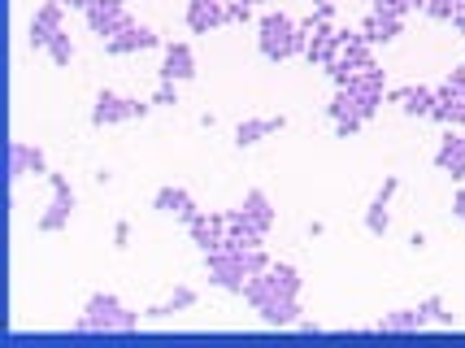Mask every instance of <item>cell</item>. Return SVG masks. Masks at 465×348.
Instances as JSON below:
<instances>
[{"mask_svg":"<svg viewBox=\"0 0 465 348\" xmlns=\"http://www.w3.org/2000/svg\"><path fill=\"white\" fill-rule=\"evenodd\" d=\"M304 44H309L304 26L287 18L283 9L262 14V22H257V48H262L265 62H292V57H304Z\"/></svg>","mask_w":465,"mask_h":348,"instance_id":"6da1fadb","label":"cell"},{"mask_svg":"<svg viewBox=\"0 0 465 348\" xmlns=\"http://www.w3.org/2000/svg\"><path fill=\"white\" fill-rule=\"evenodd\" d=\"M135 327H140V313L122 305L114 292H96V296H87V305H83V318L74 323V331H79V335H92V331H104V335H114V331H135Z\"/></svg>","mask_w":465,"mask_h":348,"instance_id":"7a4b0ae2","label":"cell"},{"mask_svg":"<svg viewBox=\"0 0 465 348\" xmlns=\"http://www.w3.org/2000/svg\"><path fill=\"white\" fill-rule=\"evenodd\" d=\"M153 101H135V96H118V92H101L92 104V126H114V123H135L148 118Z\"/></svg>","mask_w":465,"mask_h":348,"instance_id":"3957f363","label":"cell"},{"mask_svg":"<svg viewBox=\"0 0 465 348\" xmlns=\"http://www.w3.org/2000/svg\"><path fill=\"white\" fill-rule=\"evenodd\" d=\"M326 118H331V126H335V135L340 140H348V135H357L370 118H365V104L357 92H348V87H335V96H331V104H326Z\"/></svg>","mask_w":465,"mask_h":348,"instance_id":"277c9868","label":"cell"},{"mask_svg":"<svg viewBox=\"0 0 465 348\" xmlns=\"http://www.w3.org/2000/svg\"><path fill=\"white\" fill-rule=\"evenodd\" d=\"M48 184H53V201H48V209L40 214V231H44V235L65 231V226H70V214H74V187H70V179L48 170Z\"/></svg>","mask_w":465,"mask_h":348,"instance_id":"5b68a950","label":"cell"},{"mask_svg":"<svg viewBox=\"0 0 465 348\" xmlns=\"http://www.w3.org/2000/svg\"><path fill=\"white\" fill-rule=\"evenodd\" d=\"M83 18H87V26L101 35V40H114L118 31H126L131 26V14H126V0H92L87 9H83Z\"/></svg>","mask_w":465,"mask_h":348,"instance_id":"8992f818","label":"cell"},{"mask_svg":"<svg viewBox=\"0 0 465 348\" xmlns=\"http://www.w3.org/2000/svg\"><path fill=\"white\" fill-rule=\"evenodd\" d=\"M196 75V53H192V44L183 40H170L162 44V83H183Z\"/></svg>","mask_w":465,"mask_h":348,"instance_id":"52a82bcc","label":"cell"},{"mask_svg":"<svg viewBox=\"0 0 465 348\" xmlns=\"http://www.w3.org/2000/svg\"><path fill=\"white\" fill-rule=\"evenodd\" d=\"M157 44H162L157 31H148V26H140V22H131V26L118 31L114 40H104V53H109V57H131V53H148V48H157Z\"/></svg>","mask_w":465,"mask_h":348,"instance_id":"ba28073f","label":"cell"},{"mask_svg":"<svg viewBox=\"0 0 465 348\" xmlns=\"http://www.w3.org/2000/svg\"><path fill=\"white\" fill-rule=\"evenodd\" d=\"M187 235H192V244L201 248V253L223 248L226 244V214H196V218L187 223Z\"/></svg>","mask_w":465,"mask_h":348,"instance_id":"9c48e42d","label":"cell"},{"mask_svg":"<svg viewBox=\"0 0 465 348\" xmlns=\"http://www.w3.org/2000/svg\"><path fill=\"white\" fill-rule=\"evenodd\" d=\"M435 165L452 179H465V126H448V135L435 148Z\"/></svg>","mask_w":465,"mask_h":348,"instance_id":"30bf717a","label":"cell"},{"mask_svg":"<svg viewBox=\"0 0 465 348\" xmlns=\"http://www.w3.org/2000/svg\"><path fill=\"white\" fill-rule=\"evenodd\" d=\"M396 187H401V179H396V174H387L383 187L374 192V201L365 205V231H370V235H387V226H391V214H387V209H391Z\"/></svg>","mask_w":465,"mask_h":348,"instance_id":"8fae6325","label":"cell"},{"mask_svg":"<svg viewBox=\"0 0 465 348\" xmlns=\"http://www.w3.org/2000/svg\"><path fill=\"white\" fill-rule=\"evenodd\" d=\"M153 209H162V214H170V218H179L183 226L192 223L201 209H196V201H192V192L187 187H174V184H165L157 187V196H153Z\"/></svg>","mask_w":465,"mask_h":348,"instance_id":"7c38bea8","label":"cell"},{"mask_svg":"<svg viewBox=\"0 0 465 348\" xmlns=\"http://www.w3.org/2000/svg\"><path fill=\"white\" fill-rule=\"evenodd\" d=\"M226 22V0H187V31L209 35Z\"/></svg>","mask_w":465,"mask_h":348,"instance_id":"4fadbf2b","label":"cell"},{"mask_svg":"<svg viewBox=\"0 0 465 348\" xmlns=\"http://www.w3.org/2000/svg\"><path fill=\"white\" fill-rule=\"evenodd\" d=\"M387 101H396L409 118H430V109H435V87H426V83L391 87V92H387Z\"/></svg>","mask_w":465,"mask_h":348,"instance_id":"5bb4252c","label":"cell"},{"mask_svg":"<svg viewBox=\"0 0 465 348\" xmlns=\"http://www.w3.org/2000/svg\"><path fill=\"white\" fill-rule=\"evenodd\" d=\"M61 26H65V5L61 0H44L35 9V18H31V48H44Z\"/></svg>","mask_w":465,"mask_h":348,"instance_id":"9a60e30c","label":"cell"},{"mask_svg":"<svg viewBox=\"0 0 465 348\" xmlns=\"http://www.w3.org/2000/svg\"><path fill=\"white\" fill-rule=\"evenodd\" d=\"M430 123L440 126H465V92L440 83L435 87V109H430Z\"/></svg>","mask_w":465,"mask_h":348,"instance_id":"2e32d148","label":"cell"},{"mask_svg":"<svg viewBox=\"0 0 465 348\" xmlns=\"http://www.w3.org/2000/svg\"><path fill=\"white\" fill-rule=\"evenodd\" d=\"M9 174H14V179H26V174H48V162H44V153L35 148V144L14 140L9 144Z\"/></svg>","mask_w":465,"mask_h":348,"instance_id":"e0dca14e","label":"cell"},{"mask_svg":"<svg viewBox=\"0 0 465 348\" xmlns=\"http://www.w3.org/2000/svg\"><path fill=\"white\" fill-rule=\"evenodd\" d=\"M365 35V44H391L401 31H405V18H396V14H379V9H370V18L357 26Z\"/></svg>","mask_w":465,"mask_h":348,"instance_id":"ac0fdd59","label":"cell"},{"mask_svg":"<svg viewBox=\"0 0 465 348\" xmlns=\"http://www.w3.org/2000/svg\"><path fill=\"white\" fill-rule=\"evenodd\" d=\"M257 313L270 327H296L301 323V301L296 296H270L265 305H257Z\"/></svg>","mask_w":465,"mask_h":348,"instance_id":"d6986e66","label":"cell"},{"mask_svg":"<svg viewBox=\"0 0 465 348\" xmlns=\"http://www.w3.org/2000/svg\"><path fill=\"white\" fill-rule=\"evenodd\" d=\"M287 126V118L279 114V118H243L240 126H235V144L240 148H252V144H262L265 135H279Z\"/></svg>","mask_w":465,"mask_h":348,"instance_id":"ffe728a7","label":"cell"},{"mask_svg":"<svg viewBox=\"0 0 465 348\" xmlns=\"http://www.w3.org/2000/svg\"><path fill=\"white\" fill-rule=\"evenodd\" d=\"M426 309H396V313H383L379 318V331H387V335H409V331H426Z\"/></svg>","mask_w":465,"mask_h":348,"instance_id":"44dd1931","label":"cell"},{"mask_svg":"<svg viewBox=\"0 0 465 348\" xmlns=\"http://www.w3.org/2000/svg\"><path fill=\"white\" fill-rule=\"evenodd\" d=\"M240 209H243V218H248V223H257L262 231L274 226V205H270V196H265L262 187H248V192H243V201H240Z\"/></svg>","mask_w":465,"mask_h":348,"instance_id":"7402d4cb","label":"cell"},{"mask_svg":"<svg viewBox=\"0 0 465 348\" xmlns=\"http://www.w3.org/2000/svg\"><path fill=\"white\" fill-rule=\"evenodd\" d=\"M192 305H196V292H192V287H174L170 301L143 309V318H170V313H183V309H192Z\"/></svg>","mask_w":465,"mask_h":348,"instance_id":"603a6c76","label":"cell"},{"mask_svg":"<svg viewBox=\"0 0 465 348\" xmlns=\"http://www.w3.org/2000/svg\"><path fill=\"white\" fill-rule=\"evenodd\" d=\"M44 53H48V57H53L57 65H70V62H74V40H70V31L61 26L57 35H53L48 44H44Z\"/></svg>","mask_w":465,"mask_h":348,"instance_id":"cb8c5ba5","label":"cell"},{"mask_svg":"<svg viewBox=\"0 0 465 348\" xmlns=\"http://www.w3.org/2000/svg\"><path fill=\"white\" fill-rule=\"evenodd\" d=\"M422 309H426V318H430V323H440V327H452V323H457V318L448 313V305L440 301V296H426Z\"/></svg>","mask_w":465,"mask_h":348,"instance_id":"d4e9b609","label":"cell"},{"mask_svg":"<svg viewBox=\"0 0 465 348\" xmlns=\"http://www.w3.org/2000/svg\"><path fill=\"white\" fill-rule=\"evenodd\" d=\"M457 5H461V0H430L422 14H430L435 22H452V9H457Z\"/></svg>","mask_w":465,"mask_h":348,"instance_id":"484cf974","label":"cell"},{"mask_svg":"<svg viewBox=\"0 0 465 348\" xmlns=\"http://www.w3.org/2000/svg\"><path fill=\"white\" fill-rule=\"evenodd\" d=\"M226 22H252V0H226Z\"/></svg>","mask_w":465,"mask_h":348,"instance_id":"4316f807","label":"cell"},{"mask_svg":"<svg viewBox=\"0 0 465 348\" xmlns=\"http://www.w3.org/2000/svg\"><path fill=\"white\" fill-rule=\"evenodd\" d=\"M379 14H396V18H405L409 9H413V0H370Z\"/></svg>","mask_w":465,"mask_h":348,"instance_id":"83f0119b","label":"cell"},{"mask_svg":"<svg viewBox=\"0 0 465 348\" xmlns=\"http://www.w3.org/2000/svg\"><path fill=\"white\" fill-rule=\"evenodd\" d=\"M157 104H179V92H174V83H157V92H153V109H157Z\"/></svg>","mask_w":465,"mask_h":348,"instance_id":"f1b7e54d","label":"cell"},{"mask_svg":"<svg viewBox=\"0 0 465 348\" xmlns=\"http://www.w3.org/2000/svg\"><path fill=\"white\" fill-rule=\"evenodd\" d=\"M131 244V223H118L114 226V248H126Z\"/></svg>","mask_w":465,"mask_h":348,"instance_id":"f546056e","label":"cell"},{"mask_svg":"<svg viewBox=\"0 0 465 348\" xmlns=\"http://www.w3.org/2000/svg\"><path fill=\"white\" fill-rule=\"evenodd\" d=\"M452 26H457V31H461V35H465V0H461V5H457V9H452Z\"/></svg>","mask_w":465,"mask_h":348,"instance_id":"4dcf8cb0","label":"cell"},{"mask_svg":"<svg viewBox=\"0 0 465 348\" xmlns=\"http://www.w3.org/2000/svg\"><path fill=\"white\" fill-rule=\"evenodd\" d=\"M452 214H457V218H461V223H465V187H461V192H457V196H452Z\"/></svg>","mask_w":465,"mask_h":348,"instance_id":"1f68e13d","label":"cell"},{"mask_svg":"<svg viewBox=\"0 0 465 348\" xmlns=\"http://www.w3.org/2000/svg\"><path fill=\"white\" fill-rule=\"evenodd\" d=\"M61 5H65V9H87L92 0H61Z\"/></svg>","mask_w":465,"mask_h":348,"instance_id":"d6a6232c","label":"cell"},{"mask_svg":"<svg viewBox=\"0 0 465 348\" xmlns=\"http://www.w3.org/2000/svg\"><path fill=\"white\" fill-rule=\"evenodd\" d=\"M313 5H335V0H313Z\"/></svg>","mask_w":465,"mask_h":348,"instance_id":"836d02e7","label":"cell"},{"mask_svg":"<svg viewBox=\"0 0 465 348\" xmlns=\"http://www.w3.org/2000/svg\"><path fill=\"white\" fill-rule=\"evenodd\" d=\"M252 5H270V0H252Z\"/></svg>","mask_w":465,"mask_h":348,"instance_id":"e575fe53","label":"cell"}]
</instances>
